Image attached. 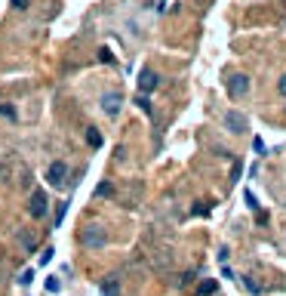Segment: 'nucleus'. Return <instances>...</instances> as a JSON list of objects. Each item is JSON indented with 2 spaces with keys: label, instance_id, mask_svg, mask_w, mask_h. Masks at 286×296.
Here are the masks:
<instances>
[{
  "label": "nucleus",
  "instance_id": "obj_15",
  "mask_svg": "<svg viewBox=\"0 0 286 296\" xmlns=\"http://www.w3.org/2000/svg\"><path fill=\"white\" fill-rule=\"evenodd\" d=\"M240 173H243V164H240V161H234V167H231V182H237V179H240Z\"/></svg>",
  "mask_w": 286,
  "mask_h": 296
},
{
  "label": "nucleus",
  "instance_id": "obj_17",
  "mask_svg": "<svg viewBox=\"0 0 286 296\" xmlns=\"http://www.w3.org/2000/svg\"><path fill=\"white\" fill-rule=\"evenodd\" d=\"M105 195H111V185L108 182H102L99 189H96V198H105Z\"/></svg>",
  "mask_w": 286,
  "mask_h": 296
},
{
  "label": "nucleus",
  "instance_id": "obj_6",
  "mask_svg": "<svg viewBox=\"0 0 286 296\" xmlns=\"http://www.w3.org/2000/svg\"><path fill=\"white\" fill-rule=\"evenodd\" d=\"M225 127L231 133H243V130H247V118H243L240 111H228V115H225Z\"/></svg>",
  "mask_w": 286,
  "mask_h": 296
},
{
  "label": "nucleus",
  "instance_id": "obj_21",
  "mask_svg": "<svg viewBox=\"0 0 286 296\" xmlns=\"http://www.w3.org/2000/svg\"><path fill=\"white\" fill-rule=\"evenodd\" d=\"M256 222H259V226H265V222H268V213H262V210H256Z\"/></svg>",
  "mask_w": 286,
  "mask_h": 296
},
{
  "label": "nucleus",
  "instance_id": "obj_10",
  "mask_svg": "<svg viewBox=\"0 0 286 296\" xmlns=\"http://www.w3.org/2000/svg\"><path fill=\"white\" fill-rule=\"evenodd\" d=\"M216 290H219L216 281H203V284L197 287V296H210V293H216Z\"/></svg>",
  "mask_w": 286,
  "mask_h": 296
},
{
  "label": "nucleus",
  "instance_id": "obj_13",
  "mask_svg": "<svg viewBox=\"0 0 286 296\" xmlns=\"http://www.w3.org/2000/svg\"><path fill=\"white\" fill-rule=\"evenodd\" d=\"M65 213H68V201H62V204H59V210H56V226H62Z\"/></svg>",
  "mask_w": 286,
  "mask_h": 296
},
{
  "label": "nucleus",
  "instance_id": "obj_19",
  "mask_svg": "<svg viewBox=\"0 0 286 296\" xmlns=\"http://www.w3.org/2000/svg\"><path fill=\"white\" fill-rule=\"evenodd\" d=\"M47 290H50V293H59V290H62V284H59L56 278H50V281H47Z\"/></svg>",
  "mask_w": 286,
  "mask_h": 296
},
{
  "label": "nucleus",
  "instance_id": "obj_8",
  "mask_svg": "<svg viewBox=\"0 0 286 296\" xmlns=\"http://www.w3.org/2000/svg\"><path fill=\"white\" fill-rule=\"evenodd\" d=\"M120 293V278H105L102 281V296H117Z\"/></svg>",
  "mask_w": 286,
  "mask_h": 296
},
{
  "label": "nucleus",
  "instance_id": "obj_2",
  "mask_svg": "<svg viewBox=\"0 0 286 296\" xmlns=\"http://www.w3.org/2000/svg\"><path fill=\"white\" fill-rule=\"evenodd\" d=\"M47 204H50V201H47V192L37 189V192L31 195V207H28L31 216H34V219H44V216H47Z\"/></svg>",
  "mask_w": 286,
  "mask_h": 296
},
{
  "label": "nucleus",
  "instance_id": "obj_14",
  "mask_svg": "<svg viewBox=\"0 0 286 296\" xmlns=\"http://www.w3.org/2000/svg\"><path fill=\"white\" fill-rule=\"evenodd\" d=\"M243 198H247V204H250V210H259V201H256V195L247 189V192H243Z\"/></svg>",
  "mask_w": 286,
  "mask_h": 296
},
{
  "label": "nucleus",
  "instance_id": "obj_4",
  "mask_svg": "<svg viewBox=\"0 0 286 296\" xmlns=\"http://www.w3.org/2000/svg\"><path fill=\"white\" fill-rule=\"evenodd\" d=\"M65 176H68V167H65L62 161L50 164V170H47V179H50V185H53V189H62V185H65Z\"/></svg>",
  "mask_w": 286,
  "mask_h": 296
},
{
  "label": "nucleus",
  "instance_id": "obj_12",
  "mask_svg": "<svg viewBox=\"0 0 286 296\" xmlns=\"http://www.w3.org/2000/svg\"><path fill=\"white\" fill-rule=\"evenodd\" d=\"M136 105H139V108L145 111V115H151V102H148V93H142V96L136 99Z\"/></svg>",
  "mask_w": 286,
  "mask_h": 296
},
{
  "label": "nucleus",
  "instance_id": "obj_3",
  "mask_svg": "<svg viewBox=\"0 0 286 296\" xmlns=\"http://www.w3.org/2000/svg\"><path fill=\"white\" fill-rule=\"evenodd\" d=\"M120 105H124V96H120V93H105L102 96V111H105L108 118H117L120 115Z\"/></svg>",
  "mask_w": 286,
  "mask_h": 296
},
{
  "label": "nucleus",
  "instance_id": "obj_11",
  "mask_svg": "<svg viewBox=\"0 0 286 296\" xmlns=\"http://www.w3.org/2000/svg\"><path fill=\"white\" fill-rule=\"evenodd\" d=\"M53 256H56V250H53V247H47L44 253H40V266H50V263H53Z\"/></svg>",
  "mask_w": 286,
  "mask_h": 296
},
{
  "label": "nucleus",
  "instance_id": "obj_16",
  "mask_svg": "<svg viewBox=\"0 0 286 296\" xmlns=\"http://www.w3.org/2000/svg\"><path fill=\"white\" fill-rule=\"evenodd\" d=\"M31 281H34V272H31V269H28V272H22V275H19V284H22V287H28V284H31Z\"/></svg>",
  "mask_w": 286,
  "mask_h": 296
},
{
  "label": "nucleus",
  "instance_id": "obj_1",
  "mask_svg": "<svg viewBox=\"0 0 286 296\" xmlns=\"http://www.w3.org/2000/svg\"><path fill=\"white\" fill-rule=\"evenodd\" d=\"M250 93V78L247 74H234V78L228 81V96L231 99H240V96H247Z\"/></svg>",
  "mask_w": 286,
  "mask_h": 296
},
{
  "label": "nucleus",
  "instance_id": "obj_7",
  "mask_svg": "<svg viewBox=\"0 0 286 296\" xmlns=\"http://www.w3.org/2000/svg\"><path fill=\"white\" fill-rule=\"evenodd\" d=\"M84 244H87V247H105V232H102L99 226H90V229L84 232Z\"/></svg>",
  "mask_w": 286,
  "mask_h": 296
},
{
  "label": "nucleus",
  "instance_id": "obj_9",
  "mask_svg": "<svg viewBox=\"0 0 286 296\" xmlns=\"http://www.w3.org/2000/svg\"><path fill=\"white\" fill-rule=\"evenodd\" d=\"M87 142H90L93 148H102V142H105V139H102V133H99L96 127H90V130H87Z\"/></svg>",
  "mask_w": 286,
  "mask_h": 296
},
{
  "label": "nucleus",
  "instance_id": "obj_23",
  "mask_svg": "<svg viewBox=\"0 0 286 296\" xmlns=\"http://www.w3.org/2000/svg\"><path fill=\"white\" fill-rule=\"evenodd\" d=\"M280 93L286 96V74H283V78H280Z\"/></svg>",
  "mask_w": 286,
  "mask_h": 296
},
{
  "label": "nucleus",
  "instance_id": "obj_22",
  "mask_svg": "<svg viewBox=\"0 0 286 296\" xmlns=\"http://www.w3.org/2000/svg\"><path fill=\"white\" fill-rule=\"evenodd\" d=\"M99 56H102V62H105V65H111V62H114V56H111V53H108V50H102V53H99Z\"/></svg>",
  "mask_w": 286,
  "mask_h": 296
},
{
  "label": "nucleus",
  "instance_id": "obj_5",
  "mask_svg": "<svg viewBox=\"0 0 286 296\" xmlns=\"http://www.w3.org/2000/svg\"><path fill=\"white\" fill-rule=\"evenodd\" d=\"M157 84H160V78H157L151 68H142V71H139V90H142V93H151Z\"/></svg>",
  "mask_w": 286,
  "mask_h": 296
},
{
  "label": "nucleus",
  "instance_id": "obj_18",
  "mask_svg": "<svg viewBox=\"0 0 286 296\" xmlns=\"http://www.w3.org/2000/svg\"><path fill=\"white\" fill-rule=\"evenodd\" d=\"M243 284H247V290H250V293H259V290H262V287H259L253 278H243Z\"/></svg>",
  "mask_w": 286,
  "mask_h": 296
},
{
  "label": "nucleus",
  "instance_id": "obj_20",
  "mask_svg": "<svg viewBox=\"0 0 286 296\" xmlns=\"http://www.w3.org/2000/svg\"><path fill=\"white\" fill-rule=\"evenodd\" d=\"M0 115H4V118H10V121H13V118H16V111H13L10 105H0Z\"/></svg>",
  "mask_w": 286,
  "mask_h": 296
}]
</instances>
